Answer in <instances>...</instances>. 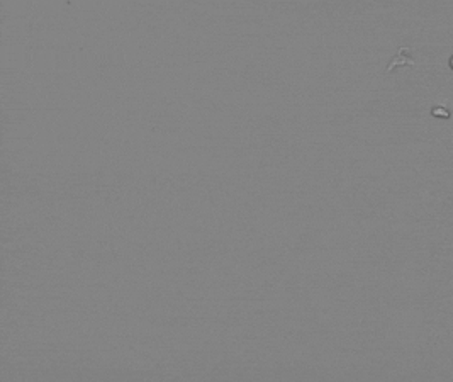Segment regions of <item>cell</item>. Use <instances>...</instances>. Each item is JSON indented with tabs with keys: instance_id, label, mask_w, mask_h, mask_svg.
<instances>
[{
	"instance_id": "6da1fadb",
	"label": "cell",
	"mask_w": 453,
	"mask_h": 382,
	"mask_svg": "<svg viewBox=\"0 0 453 382\" xmlns=\"http://www.w3.org/2000/svg\"><path fill=\"white\" fill-rule=\"evenodd\" d=\"M450 67L453 68V56H452V58H450Z\"/></svg>"
}]
</instances>
